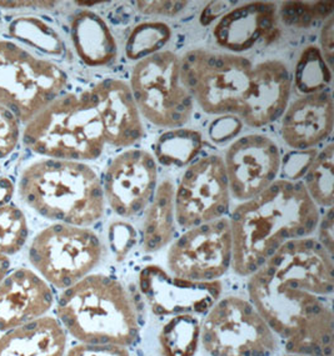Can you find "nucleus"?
I'll list each match as a JSON object with an SVG mask.
<instances>
[{"label": "nucleus", "mask_w": 334, "mask_h": 356, "mask_svg": "<svg viewBox=\"0 0 334 356\" xmlns=\"http://www.w3.org/2000/svg\"><path fill=\"white\" fill-rule=\"evenodd\" d=\"M278 9L268 1H252L224 13L213 28V37L227 53L238 54L257 44H271L279 35Z\"/></svg>", "instance_id": "a211bd4d"}, {"label": "nucleus", "mask_w": 334, "mask_h": 356, "mask_svg": "<svg viewBox=\"0 0 334 356\" xmlns=\"http://www.w3.org/2000/svg\"><path fill=\"white\" fill-rule=\"evenodd\" d=\"M136 9L144 15L174 17L186 9V1H136Z\"/></svg>", "instance_id": "f704fd0d"}, {"label": "nucleus", "mask_w": 334, "mask_h": 356, "mask_svg": "<svg viewBox=\"0 0 334 356\" xmlns=\"http://www.w3.org/2000/svg\"><path fill=\"white\" fill-rule=\"evenodd\" d=\"M285 356H303V355H296V354H287V355Z\"/></svg>", "instance_id": "79ce46f5"}, {"label": "nucleus", "mask_w": 334, "mask_h": 356, "mask_svg": "<svg viewBox=\"0 0 334 356\" xmlns=\"http://www.w3.org/2000/svg\"><path fill=\"white\" fill-rule=\"evenodd\" d=\"M332 80V72L321 49L308 45L302 51L294 70V86L303 95L322 92Z\"/></svg>", "instance_id": "bb28decb"}, {"label": "nucleus", "mask_w": 334, "mask_h": 356, "mask_svg": "<svg viewBox=\"0 0 334 356\" xmlns=\"http://www.w3.org/2000/svg\"><path fill=\"white\" fill-rule=\"evenodd\" d=\"M28 255L47 283L68 289L100 264L103 246L93 230L56 222L34 236Z\"/></svg>", "instance_id": "1a4fd4ad"}, {"label": "nucleus", "mask_w": 334, "mask_h": 356, "mask_svg": "<svg viewBox=\"0 0 334 356\" xmlns=\"http://www.w3.org/2000/svg\"><path fill=\"white\" fill-rule=\"evenodd\" d=\"M67 332L59 320L44 315L0 337V356H64Z\"/></svg>", "instance_id": "412c9836"}, {"label": "nucleus", "mask_w": 334, "mask_h": 356, "mask_svg": "<svg viewBox=\"0 0 334 356\" xmlns=\"http://www.w3.org/2000/svg\"><path fill=\"white\" fill-rule=\"evenodd\" d=\"M54 6H56L54 1H0V6L6 9H20V8L51 9Z\"/></svg>", "instance_id": "ea45409f"}, {"label": "nucleus", "mask_w": 334, "mask_h": 356, "mask_svg": "<svg viewBox=\"0 0 334 356\" xmlns=\"http://www.w3.org/2000/svg\"><path fill=\"white\" fill-rule=\"evenodd\" d=\"M67 356H130L129 351L124 346L109 344L75 345L68 351Z\"/></svg>", "instance_id": "c9c22d12"}, {"label": "nucleus", "mask_w": 334, "mask_h": 356, "mask_svg": "<svg viewBox=\"0 0 334 356\" xmlns=\"http://www.w3.org/2000/svg\"><path fill=\"white\" fill-rule=\"evenodd\" d=\"M334 22L333 15H331L323 24L322 31H321V53L323 58L326 59V62L329 65V68H332L333 65V54H334Z\"/></svg>", "instance_id": "e433bc0d"}, {"label": "nucleus", "mask_w": 334, "mask_h": 356, "mask_svg": "<svg viewBox=\"0 0 334 356\" xmlns=\"http://www.w3.org/2000/svg\"><path fill=\"white\" fill-rule=\"evenodd\" d=\"M224 168L230 197L246 202L266 191L279 174L282 156L277 143L269 136L248 134L227 149Z\"/></svg>", "instance_id": "ddd939ff"}, {"label": "nucleus", "mask_w": 334, "mask_h": 356, "mask_svg": "<svg viewBox=\"0 0 334 356\" xmlns=\"http://www.w3.org/2000/svg\"><path fill=\"white\" fill-rule=\"evenodd\" d=\"M333 1L303 3L287 1L279 8L278 15L288 26L308 28L319 19L329 18L333 14Z\"/></svg>", "instance_id": "7c9ffc66"}, {"label": "nucleus", "mask_w": 334, "mask_h": 356, "mask_svg": "<svg viewBox=\"0 0 334 356\" xmlns=\"http://www.w3.org/2000/svg\"><path fill=\"white\" fill-rule=\"evenodd\" d=\"M20 139V122L18 118L0 105V159L15 150Z\"/></svg>", "instance_id": "2f4dec72"}, {"label": "nucleus", "mask_w": 334, "mask_h": 356, "mask_svg": "<svg viewBox=\"0 0 334 356\" xmlns=\"http://www.w3.org/2000/svg\"><path fill=\"white\" fill-rule=\"evenodd\" d=\"M19 195L45 219L88 227L104 214L102 180L93 168L70 160H38L26 166Z\"/></svg>", "instance_id": "7ed1b4c3"}, {"label": "nucleus", "mask_w": 334, "mask_h": 356, "mask_svg": "<svg viewBox=\"0 0 334 356\" xmlns=\"http://www.w3.org/2000/svg\"><path fill=\"white\" fill-rule=\"evenodd\" d=\"M23 143L48 159L89 161L100 158L106 140L88 90L59 95L25 125Z\"/></svg>", "instance_id": "39448f33"}, {"label": "nucleus", "mask_w": 334, "mask_h": 356, "mask_svg": "<svg viewBox=\"0 0 334 356\" xmlns=\"http://www.w3.org/2000/svg\"><path fill=\"white\" fill-rule=\"evenodd\" d=\"M0 172H1V169H0Z\"/></svg>", "instance_id": "37998d69"}, {"label": "nucleus", "mask_w": 334, "mask_h": 356, "mask_svg": "<svg viewBox=\"0 0 334 356\" xmlns=\"http://www.w3.org/2000/svg\"><path fill=\"white\" fill-rule=\"evenodd\" d=\"M53 301L49 284L37 273L26 268L12 271L0 283V332L42 318Z\"/></svg>", "instance_id": "aec40b11"}, {"label": "nucleus", "mask_w": 334, "mask_h": 356, "mask_svg": "<svg viewBox=\"0 0 334 356\" xmlns=\"http://www.w3.org/2000/svg\"><path fill=\"white\" fill-rule=\"evenodd\" d=\"M203 147L202 134L193 129L170 130L155 144V156L166 166H186Z\"/></svg>", "instance_id": "393cba45"}, {"label": "nucleus", "mask_w": 334, "mask_h": 356, "mask_svg": "<svg viewBox=\"0 0 334 356\" xmlns=\"http://www.w3.org/2000/svg\"><path fill=\"white\" fill-rule=\"evenodd\" d=\"M321 245L327 250L329 255L333 257L334 236H333V210L329 208L328 213L323 218L319 227V240Z\"/></svg>", "instance_id": "4c0bfd02"}, {"label": "nucleus", "mask_w": 334, "mask_h": 356, "mask_svg": "<svg viewBox=\"0 0 334 356\" xmlns=\"http://www.w3.org/2000/svg\"><path fill=\"white\" fill-rule=\"evenodd\" d=\"M158 166L154 156L142 149L118 154L106 166L102 186L111 210L132 218L145 209L157 189Z\"/></svg>", "instance_id": "4468645a"}, {"label": "nucleus", "mask_w": 334, "mask_h": 356, "mask_svg": "<svg viewBox=\"0 0 334 356\" xmlns=\"http://www.w3.org/2000/svg\"><path fill=\"white\" fill-rule=\"evenodd\" d=\"M280 118V136L288 147L297 152L315 149L333 131V97L327 89L302 95Z\"/></svg>", "instance_id": "6ab92c4d"}, {"label": "nucleus", "mask_w": 334, "mask_h": 356, "mask_svg": "<svg viewBox=\"0 0 334 356\" xmlns=\"http://www.w3.org/2000/svg\"><path fill=\"white\" fill-rule=\"evenodd\" d=\"M200 340L212 356H271L278 345L253 304L239 296L212 307L200 325Z\"/></svg>", "instance_id": "9d476101"}, {"label": "nucleus", "mask_w": 334, "mask_h": 356, "mask_svg": "<svg viewBox=\"0 0 334 356\" xmlns=\"http://www.w3.org/2000/svg\"><path fill=\"white\" fill-rule=\"evenodd\" d=\"M9 270H10V259L0 252V283L9 274Z\"/></svg>", "instance_id": "a19ab883"}, {"label": "nucleus", "mask_w": 334, "mask_h": 356, "mask_svg": "<svg viewBox=\"0 0 334 356\" xmlns=\"http://www.w3.org/2000/svg\"><path fill=\"white\" fill-rule=\"evenodd\" d=\"M9 33L15 39L29 44L47 54L62 56L64 51V43L61 35L42 19L34 17L17 19L9 26Z\"/></svg>", "instance_id": "c85d7f7f"}, {"label": "nucleus", "mask_w": 334, "mask_h": 356, "mask_svg": "<svg viewBox=\"0 0 334 356\" xmlns=\"http://www.w3.org/2000/svg\"><path fill=\"white\" fill-rule=\"evenodd\" d=\"M229 224L230 266L239 277H250L285 243L315 233L319 210L303 183L279 179L260 195L241 202Z\"/></svg>", "instance_id": "f03ea898"}, {"label": "nucleus", "mask_w": 334, "mask_h": 356, "mask_svg": "<svg viewBox=\"0 0 334 356\" xmlns=\"http://www.w3.org/2000/svg\"><path fill=\"white\" fill-rule=\"evenodd\" d=\"M233 3H224V1H216V3H212L211 6H208L205 10L202 13V24H209L213 19L218 18L219 14H222L223 10H228L229 6Z\"/></svg>", "instance_id": "58836bf2"}, {"label": "nucleus", "mask_w": 334, "mask_h": 356, "mask_svg": "<svg viewBox=\"0 0 334 356\" xmlns=\"http://www.w3.org/2000/svg\"><path fill=\"white\" fill-rule=\"evenodd\" d=\"M334 145L328 144L317 153L307 172L303 185L317 207L332 208L333 205Z\"/></svg>", "instance_id": "a878e982"}, {"label": "nucleus", "mask_w": 334, "mask_h": 356, "mask_svg": "<svg viewBox=\"0 0 334 356\" xmlns=\"http://www.w3.org/2000/svg\"><path fill=\"white\" fill-rule=\"evenodd\" d=\"M28 239V222L24 213L12 204L0 205V252L14 255Z\"/></svg>", "instance_id": "c756f323"}, {"label": "nucleus", "mask_w": 334, "mask_h": 356, "mask_svg": "<svg viewBox=\"0 0 334 356\" xmlns=\"http://www.w3.org/2000/svg\"><path fill=\"white\" fill-rule=\"evenodd\" d=\"M87 90L100 117L106 144L130 147L142 139L145 133L142 115L128 83L104 79Z\"/></svg>", "instance_id": "f3484780"}, {"label": "nucleus", "mask_w": 334, "mask_h": 356, "mask_svg": "<svg viewBox=\"0 0 334 356\" xmlns=\"http://www.w3.org/2000/svg\"><path fill=\"white\" fill-rule=\"evenodd\" d=\"M68 75L22 45L0 40V105L28 123L62 95Z\"/></svg>", "instance_id": "423d86ee"}, {"label": "nucleus", "mask_w": 334, "mask_h": 356, "mask_svg": "<svg viewBox=\"0 0 334 356\" xmlns=\"http://www.w3.org/2000/svg\"><path fill=\"white\" fill-rule=\"evenodd\" d=\"M317 152L315 149L310 150H304V152H297L289 154L285 160H283V175H285L287 180L292 181H298V179L304 177V174L308 170L313 159L316 158Z\"/></svg>", "instance_id": "72a5a7b5"}, {"label": "nucleus", "mask_w": 334, "mask_h": 356, "mask_svg": "<svg viewBox=\"0 0 334 356\" xmlns=\"http://www.w3.org/2000/svg\"><path fill=\"white\" fill-rule=\"evenodd\" d=\"M200 339V323L191 314L175 315L159 335L163 356H194Z\"/></svg>", "instance_id": "b1692460"}, {"label": "nucleus", "mask_w": 334, "mask_h": 356, "mask_svg": "<svg viewBox=\"0 0 334 356\" xmlns=\"http://www.w3.org/2000/svg\"><path fill=\"white\" fill-rule=\"evenodd\" d=\"M130 90L142 117L159 128H180L192 118L194 102L182 80L180 56L161 50L136 63Z\"/></svg>", "instance_id": "6e6552de"}, {"label": "nucleus", "mask_w": 334, "mask_h": 356, "mask_svg": "<svg viewBox=\"0 0 334 356\" xmlns=\"http://www.w3.org/2000/svg\"><path fill=\"white\" fill-rule=\"evenodd\" d=\"M56 314L64 330L83 344L127 348L139 335L129 295L118 280L103 274H89L64 289Z\"/></svg>", "instance_id": "20e7f679"}, {"label": "nucleus", "mask_w": 334, "mask_h": 356, "mask_svg": "<svg viewBox=\"0 0 334 356\" xmlns=\"http://www.w3.org/2000/svg\"><path fill=\"white\" fill-rule=\"evenodd\" d=\"M174 194L175 188L169 179L163 180L155 189L143 222L142 246L144 252H159L173 240L175 234Z\"/></svg>", "instance_id": "5701e85b"}, {"label": "nucleus", "mask_w": 334, "mask_h": 356, "mask_svg": "<svg viewBox=\"0 0 334 356\" xmlns=\"http://www.w3.org/2000/svg\"><path fill=\"white\" fill-rule=\"evenodd\" d=\"M172 29L164 22H144L136 25L125 43V54L130 60H142L159 53L169 43Z\"/></svg>", "instance_id": "cd10ccee"}, {"label": "nucleus", "mask_w": 334, "mask_h": 356, "mask_svg": "<svg viewBox=\"0 0 334 356\" xmlns=\"http://www.w3.org/2000/svg\"><path fill=\"white\" fill-rule=\"evenodd\" d=\"M248 293L288 354L334 355L333 257L318 240L280 246L250 275Z\"/></svg>", "instance_id": "f257e3e1"}, {"label": "nucleus", "mask_w": 334, "mask_h": 356, "mask_svg": "<svg viewBox=\"0 0 334 356\" xmlns=\"http://www.w3.org/2000/svg\"><path fill=\"white\" fill-rule=\"evenodd\" d=\"M292 86L289 69L282 60L269 59L255 64L238 118L254 129L274 123L288 106Z\"/></svg>", "instance_id": "dca6fc26"}, {"label": "nucleus", "mask_w": 334, "mask_h": 356, "mask_svg": "<svg viewBox=\"0 0 334 356\" xmlns=\"http://www.w3.org/2000/svg\"><path fill=\"white\" fill-rule=\"evenodd\" d=\"M70 38L77 54L88 67L102 68L116 62L117 40L100 14L92 10L75 13L70 19Z\"/></svg>", "instance_id": "4be33fe9"}, {"label": "nucleus", "mask_w": 334, "mask_h": 356, "mask_svg": "<svg viewBox=\"0 0 334 356\" xmlns=\"http://www.w3.org/2000/svg\"><path fill=\"white\" fill-rule=\"evenodd\" d=\"M180 68L183 84L202 111L238 118L253 68L248 58L197 48L180 56Z\"/></svg>", "instance_id": "0eeeda50"}, {"label": "nucleus", "mask_w": 334, "mask_h": 356, "mask_svg": "<svg viewBox=\"0 0 334 356\" xmlns=\"http://www.w3.org/2000/svg\"><path fill=\"white\" fill-rule=\"evenodd\" d=\"M138 284L150 310L158 316L207 314L222 294L219 280L192 282L168 274L158 265L144 266Z\"/></svg>", "instance_id": "2eb2a0df"}, {"label": "nucleus", "mask_w": 334, "mask_h": 356, "mask_svg": "<svg viewBox=\"0 0 334 356\" xmlns=\"http://www.w3.org/2000/svg\"><path fill=\"white\" fill-rule=\"evenodd\" d=\"M229 219L221 218L188 229L168 252V268L174 277L192 282H216L232 265Z\"/></svg>", "instance_id": "9b49d317"}, {"label": "nucleus", "mask_w": 334, "mask_h": 356, "mask_svg": "<svg viewBox=\"0 0 334 356\" xmlns=\"http://www.w3.org/2000/svg\"><path fill=\"white\" fill-rule=\"evenodd\" d=\"M136 230L125 221H116L109 227V243L118 260H123L136 246Z\"/></svg>", "instance_id": "473e14b6"}, {"label": "nucleus", "mask_w": 334, "mask_h": 356, "mask_svg": "<svg viewBox=\"0 0 334 356\" xmlns=\"http://www.w3.org/2000/svg\"><path fill=\"white\" fill-rule=\"evenodd\" d=\"M230 204L228 179L221 155L196 160L186 169L174 194L175 219L184 229L221 219Z\"/></svg>", "instance_id": "f8f14e48"}]
</instances>
